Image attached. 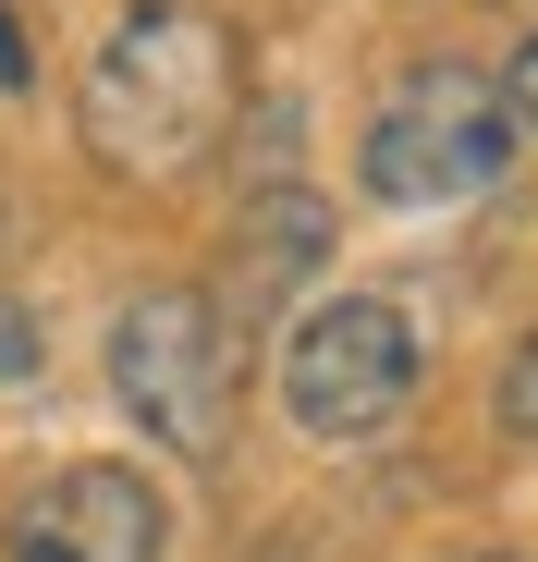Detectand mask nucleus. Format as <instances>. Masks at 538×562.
Returning a JSON list of instances; mask_svg holds the SVG:
<instances>
[{
	"label": "nucleus",
	"mask_w": 538,
	"mask_h": 562,
	"mask_svg": "<svg viewBox=\"0 0 538 562\" xmlns=\"http://www.w3.org/2000/svg\"><path fill=\"white\" fill-rule=\"evenodd\" d=\"M245 111V49L209 0H123V25L86 49L74 86V123L86 159L123 171V183H184Z\"/></svg>",
	"instance_id": "obj_1"
},
{
	"label": "nucleus",
	"mask_w": 538,
	"mask_h": 562,
	"mask_svg": "<svg viewBox=\"0 0 538 562\" xmlns=\"http://www.w3.org/2000/svg\"><path fill=\"white\" fill-rule=\"evenodd\" d=\"M111 404L184 464H221L233 452V404H245V330L221 294L197 281H159L111 318Z\"/></svg>",
	"instance_id": "obj_2"
},
{
	"label": "nucleus",
	"mask_w": 538,
	"mask_h": 562,
	"mask_svg": "<svg viewBox=\"0 0 538 562\" xmlns=\"http://www.w3.org/2000/svg\"><path fill=\"white\" fill-rule=\"evenodd\" d=\"M514 99L502 74L478 61H416L392 99L368 111V135H355V183H368L380 209H466L490 196V183L514 171Z\"/></svg>",
	"instance_id": "obj_3"
},
{
	"label": "nucleus",
	"mask_w": 538,
	"mask_h": 562,
	"mask_svg": "<svg viewBox=\"0 0 538 562\" xmlns=\"http://www.w3.org/2000/svg\"><path fill=\"white\" fill-rule=\"evenodd\" d=\"M416 380H428V342L392 294H318L294 330H282V416L330 452L380 440L416 416Z\"/></svg>",
	"instance_id": "obj_4"
},
{
	"label": "nucleus",
	"mask_w": 538,
	"mask_h": 562,
	"mask_svg": "<svg viewBox=\"0 0 538 562\" xmlns=\"http://www.w3.org/2000/svg\"><path fill=\"white\" fill-rule=\"evenodd\" d=\"M171 550V502L147 464H49V477L0 514V562H159Z\"/></svg>",
	"instance_id": "obj_5"
},
{
	"label": "nucleus",
	"mask_w": 538,
	"mask_h": 562,
	"mask_svg": "<svg viewBox=\"0 0 538 562\" xmlns=\"http://www.w3.org/2000/svg\"><path fill=\"white\" fill-rule=\"evenodd\" d=\"M245 257H257V281H294V269H318V257H330V209L306 196V183H269V196L245 209Z\"/></svg>",
	"instance_id": "obj_6"
},
{
	"label": "nucleus",
	"mask_w": 538,
	"mask_h": 562,
	"mask_svg": "<svg viewBox=\"0 0 538 562\" xmlns=\"http://www.w3.org/2000/svg\"><path fill=\"white\" fill-rule=\"evenodd\" d=\"M490 416H502V440H526V452H538V330H514L502 380H490Z\"/></svg>",
	"instance_id": "obj_7"
},
{
	"label": "nucleus",
	"mask_w": 538,
	"mask_h": 562,
	"mask_svg": "<svg viewBox=\"0 0 538 562\" xmlns=\"http://www.w3.org/2000/svg\"><path fill=\"white\" fill-rule=\"evenodd\" d=\"M37 355H49L37 306H13V294H0V392H13V380H37Z\"/></svg>",
	"instance_id": "obj_8"
},
{
	"label": "nucleus",
	"mask_w": 538,
	"mask_h": 562,
	"mask_svg": "<svg viewBox=\"0 0 538 562\" xmlns=\"http://www.w3.org/2000/svg\"><path fill=\"white\" fill-rule=\"evenodd\" d=\"M25 86H37V37L13 25V0H0V99H25Z\"/></svg>",
	"instance_id": "obj_9"
},
{
	"label": "nucleus",
	"mask_w": 538,
	"mask_h": 562,
	"mask_svg": "<svg viewBox=\"0 0 538 562\" xmlns=\"http://www.w3.org/2000/svg\"><path fill=\"white\" fill-rule=\"evenodd\" d=\"M502 99H514V135H538V37L502 61Z\"/></svg>",
	"instance_id": "obj_10"
},
{
	"label": "nucleus",
	"mask_w": 538,
	"mask_h": 562,
	"mask_svg": "<svg viewBox=\"0 0 538 562\" xmlns=\"http://www.w3.org/2000/svg\"><path fill=\"white\" fill-rule=\"evenodd\" d=\"M478 562H526V550H478Z\"/></svg>",
	"instance_id": "obj_11"
},
{
	"label": "nucleus",
	"mask_w": 538,
	"mask_h": 562,
	"mask_svg": "<svg viewBox=\"0 0 538 562\" xmlns=\"http://www.w3.org/2000/svg\"><path fill=\"white\" fill-rule=\"evenodd\" d=\"M0 233H13V196H0Z\"/></svg>",
	"instance_id": "obj_12"
}]
</instances>
